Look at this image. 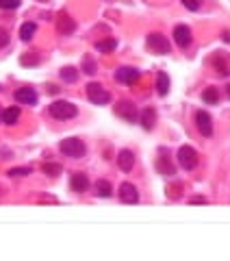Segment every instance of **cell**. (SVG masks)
<instances>
[{
  "label": "cell",
  "mask_w": 230,
  "mask_h": 261,
  "mask_svg": "<svg viewBox=\"0 0 230 261\" xmlns=\"http://www.w3.org/2000/svg\"><path fill=\"white\" fill-rule=\"evenodd\" d=\"M157 92H159V96H167V92H169V77L165 72L157 74Z\"/></svg>",
  "instance_id": "obj_17"
},
{
  "label": "cell",
  "mask_w": 230,
  "mask_h": 261,
  "mask_svg": "<svg viewBox=\"0 0 230 261\" xmlns=\"http://www.w3.org/2000/svg\"><path fill=\"white\" fill-rule=\"evenodd\" d=\"M191 203L193 205H204V203H207V198H202V196H196V198H191Z\"/></svg>",
  "instance_id": "obj_30"
},
{
  "label": "cell",
  "mask_w": 230,
  "mask_h": 261,
  "mask_svg": "<svg viewBox=\"0 0 230 261\" xmlns=\"http://www.w3.org/2000/svg\"><path fill=\"white\" fill-rule=\"evenodd\" d=\"M61 78H63L66 83H74V81L78 78V70H76V68H69V65H68V68L61 70Z\"/></svg>",
  "instance_id": "obj_22"
},
{
  "label": "cell",
  "mask_w": 230,
  "mask_h": 261,
  "mask_svg": "<svg viewBox=\"0 0 230 261\" xmlns=\"http://www.w3.org/2000/svg\"><path fill=\"white\" fill-rule=\"evenodd\" d=\"M115 46H117L115 39H104V42L96 44V50H98V52H109V50H115Z\"/></svg>",
  "instance_id": "obj_23"
},
{
  "label": "cell",
  "mask_w": 230,
  "mask_h": 261,
  "mask_svg": "<svg viewBox=\"0 0 230 261\" xmlns=\"http://www.w3.org/2000/svg\"><path fill=\"white\" fill-rule=\"evenodd\" d=\"M93 189H96V196H100V198H109L113 194V185L109 181H96Z\"/></svg>",
  "instance_id": "obj_16"
},
{
  "label": "cell",
  "mask_w": 230,
  "mask_h": 261,
  "mask_svg": "<svg viewBox=\"0 0 230 261\" xmlns=\"http://www.w3.org/2000/svg\"><path fill=\"white\" fill-rule=\"evenodd\" d=\"M42 170L46 174H50V177H59V174H61V165L59 163H44Z\"/></svg>",
  "instance_id": "obj_24"
},
{
  "label": "cell",
  "mask_w": 230,
  "mask_h": 261,
  "mask_svg": "<svg viewBox=\"0 0 230 261\" xmlns=\"http://www.w3.org/2000/svg\"><path fill=\"white\" fill-rule=\"evenodd\" d=\"M226 92H228V96H230V85H228V87H226Z\"/></svg>",
  "instance_id": "obj_32"
},
{
  "label": "cell",
  "mask_w": 230,
  "mask_h": 261,
  "mask_svg": "<svg viewBox=\"0 0 230 261\" xmlns=\"http://www.w3.org/2000/svg\"><path fill=\"white\" fill-rule=\"evenodd\" d=\"M57 31H59V35H72L76 31V22L69 16H66V13H61V16L57 18Z\"/></svg>",
  "instance_id": "obj_12"
},
{
  "label": "cell",
  "mask_w": 230,
  "mask_h": 261,
  "mask_svg": "<svg viewBox=\"0 0 230 261\" xmlns=\"http://www.w3.org/2000/svg\"><path fill=\"white\" fill-rule=\"evenodd\" d=\"M183 4L189 9V11H198L202 7V0H183Z\"/></svg>",
  "instance_id": "obj_27"
},
{
  "label": "cell",
  "mask_w": 230,
  "mask_h": 261,
  "mask_svg": "<svg viewBox=\"0 0 230 261\" xmlns=\"http://www.w3.org/2000/svg\"><path fill=\"white\" fill-rule=\"evenodd\" d=\"M202 100H204L207 104H217V103H219V92H217V87H207V89H204Z\"/></svg>",
  "instance_id": "obj_21"
},
{
  "label": "cell",
  "mask_w": 230,
  "mask_h": 261,
  "mask_svg": "<svg viewBox=\"0 0 230 261\" xmlns=\"http://www.w3.org/2000/svg\"><path fill=\"white\" fill-rule=\"evenodd\" d=\"M191 28L187 26V24H178L176 28H174V42H176L178 48H189L191 46Z\"/></svg>",
  "instance_id": "obj_7"
},
{
  "label": "cell",
  "mask_w": 230,
  "mask_h": 261,
  "mask_svg": "<svg viewBox=\"0 0 230 261\" xmlns=\"http://www.w3.org/2000/svg\"><path fill=\"white\" fill-rule=\"evenodd\" d=\"M196 127L204 137H211L213 135V118L207 111H198L196 113Z\"/></svg>",
  "instance_id": "obj_9"
},
{
  "label": "cell",
  "mask_w": 230,
  "mask_h": 261,
  "mask_svg": "<svg viewBox=\"0 0 230 261\" xmlns=\"http://www.w3.org/2000/svg\"><path fill=\"white\" fill-rule=\"evenodd\" d=\"M146 44L154 54H167L169 52V42H167V37L161 35V33H150L146 37Z\"/></svg>",
  "instance_id": "obj_5"
},
{
  "label": "cell",
  "mask_w": 230,
  "mask_h": 261,
  "mask_svg": "<svg viewBox=\"0 0 230 261\" xmlns=\"http://www.w3.org/2000/svg\"><path fill=\"white\" fill-rule=\"evenodd\" d=\"M18 120H20V109L18 107H9V109H4L2 111V122L4 124H18Z\"/></svg>",
  "instance_id": "obj_18"
},
{
  "label": "cell",
  "mask_w": 230,
  "mask_h": 261,
  "mask_svg": "<svg viewBox=\"0 0 230 261\" xmlns=\"http://www.w3.org/2000/svg\"><path fill=\"white\" fill-rule=\"evenodd\" d=\"M87 98L92 100L93 104H109L111 94H109L100 83H89L87 85Z\"/></svg>",
  "instance_id": "obj_6"
},
{
  "label": "cell",
  "mask_w": 230,
  "mask_h": 261,
  "mask_svg": "<svg viewBox=\"0 0 230 261\" xmlns=\"http://www.w3.org/2000/svg\"><path fill=\"white\" fill-rule=\"evenodd\" d=\"M33 172V168L31 165H28V168H11L9 170V177H26V174H31Z\"/></svg>",
  "instance_id": "obj_25"
},
{
  "label": "cell",
  "mask_w": 230,
  "mask_h": 261,
  "mask_svg": "<svg viewBox=\"0 0 230 261\" xmlns=\"http://www.w3.org/2000/svg\"><path fill=\"white\" fill-rule=\"evenodd\" d=\"M7 44H9V33L4 28H0V48L7 46Z\"/></svg>",
  "instance_id": "obj_29"
},
{
  "label": "cell",
  "mask_w": 230,
  "mask_h": 261,
  "mask_svg": "<svg viewBox=\"0 0 230 261\" xmlns=\"http://www.w3.org/2000/svg\"><path fill=\"white\" fill-rule=\"evenodd\" d=\"M157 170H159L161 174H165V177H172V174H176L174 165L169 163V159H165V157H159V159H157Z\"/></svg>",
  "instance_id": "obj_20"
},
{
  "label": "cell",
  "mask_w": 230,
  "mask_h": 261,
  "mask_svg": "<svg viewBox=\"0 0 230 261\" xmlns=\"http://www.w3.org/2000/svg\"><path fill=\"white\" fill-rule=\"evenodd\" d=\"M117 165L124 170V172H131L133 165H135V155H133V150H128V148L119 150V153H117Z\"/></svg>",
  "instance_id": "obj_14"
},
{
  "label": "cell",
  "mask_w": 230,
  "mask_h": 261,
  "mask_svg": "<svg viewBox=\"0 0 230 261\" xmlns=\"http://www.w3.org/2000/svg\"><path fill=\"white\" fill-rule=\"evenodd\" d=\"M85 72H87V74H96V63H93L92 61V59H85Z\"/></svg>",
  "instance_id": "obj_28"
},
{
  "label": "cell",
  "mask_w": 230,
  "mask_h": 261,
  "mask_svg": "<svg viewBox=\"0 0 230 261\" xmlns=\"http://www.w3.org/2000/svg\"><path fill=\"white\" fill-rule=\"evenodd\" d=\"M117 196H119V200L126 203V205H135L139 200V192H137V187H135L133 183H122V185H119Z\"/></svg>",
  "instance_id": "obj_10"
},
{
  "label": "cell",
  "mask_w": 230,
  "mask_h": 261,
  "mask_svg": "<svg viewBox=\"0 0 230 261\" xmlns=\"http://www.w3.org/2000/svg\"><path fill=\"white\" fill-rule=\"evenodd\" d=\"M76 113H78L76 104L69 103V100H54L50 104V115L54 120H72V118H76Z\"/></svg>",
  "instance_id": "obj_2"
},
{
  "label": "cell",
  "mask_w": 230,
  "mask_h": 261,
  "mask_svg": "<svg viewBox=\"0 0 230 261\" xmlns=\"http://www.w3.org/2000/svg\"><path fill=\"white\" fill-rule=\"evenodd\" d=\"M178 163H181V168L183 170H193L198 165V153H196V148H191V146H181L178 148Z\"/></svg>",
  "instance_id": "obj_4"
},
{
  "label": "cell",
  "mask_w": 230,
  "mask_h": 261,
  "mask_svg": "<svg viewBox=\"0 0 230 261\" xmlns=\"http://www.w3.org/2000/svg\"><path fill=\"white\" fill-rule=\"evenodd\" d=\"M59 150H61L66 157L81 159V157H85V153H87V146H85V142L81 137H68V139H61Z\"/></svg>",
  "instance_id": "obj_1"
},
{
  "label": "cell",
  "mask_w": 230,
  "mask_h": 261,
  "mask_svg": "<svg viewBox=\"0 0 230 261\" xmlns=\"http://www.w3.org/2000/svg\"><path fill=\"white\" fill-rule=\"evenodd\" d=\"M22 0H0V9H18Z\"/></svg>",
  "instance_id": "obj_26"
},
{
  "label": "cell",
  "mask_w": 230,
  "mask_h": 261,
  "mask_svg": "<svg viewBox=\"0 0 230 261\" xmlns=\"http://www.w3.org/2000/svg\"><path fill=\"white\" fill-rule=\"evenodd\" d=\"M0 122H2V109H0Z\"/></svg>",
  "instance_id": "obj_31"
},
{
  "label": "cell",
  "mask_w": 230,
  "mask_h": 261,
  "mask_svg": "<svg viewBox=\"0 0 230 261\" xmlns=\"http://www.w3.org/2000/svg\"><path fill=\"white\" fill-rule=\"evenodd\" d=\"M16 100L20 104H37V92L33 87H20L16 89Z\"/></svg>",
  "instance_id": "obj_11"
},
{
  "label": "cell",
  "mask_w": 230,
  "mask_h": 261,
  "mask_svg": "<svg viewBox=\"0 0 230 261\" xmlns=\"http://www.w3.org/2000/svg\"><path fill=\"white\" fill-rule=\"evenodd\" d=\"M35 31H37V24H35V22H24L22 26H20V37H22V42L33 39Z\"/></svg>",
  "instance_id": "obj_19"
},
{
  "label": "cell",
  "mask_w": 230,
  "mask_h": 261,
  "mask_svg": "<svg viewBox=\"0 0 230 261\" xmlns=\"http://www.w3.org/2000/svg\"><path fill=\"white\" fill-rule=\"evenodd\" d=\"M139 77H141V72H139L137 68H128V65H124V68L115 70V81H119V83L131 85L135 81H139Z\"/></svg>",
  "instance_id": "obj_8"
},
{
  "label": "cell",
  "mask_w": 230,
  "mask_h": 261,
  "mask_svg": "<svg viewBox=\"0 0 230 261\" xmlns=\"http://www.w3.org/2000/svg\"><path fill=\"white\" fill-rule=\"evenodd\" d=\"M139 120H141V127L150 130V129H154V124H157V111L154 109H143L141 113H139Z\"/></svg>",
  "instance_id": "obj_15"
},
{
  "label": "cell",
  "mask_w": 230,
  "mask_h": 261,
  "mask_svg": "<svg viewBox=\"0 0 230 261\" xmlns=\"http://www.w3.org/2000/svg\"><path fill=\"white\" fill-rule=\"evenodd\" d=\"M69 187H72V192H76V194L87 192V189H89V179H87V174H83V172L72 174V181H69Z\"/></svg>",
  "instance_id": "obj_13"
},
{
  "label": "cell",
  "mask_w": 230,
  "mask_h": 261,
  "mask_svg": "<svg viewBox=\"0 0 230 261\" xmlns=\"http://www.w3.org/2000/svg\"><path fill=\"white\" fill-rule=\"evenodd\" d=\"M115 115H119L122 120H126V122H137L139 120V111H137V104L131 103V100H119L117 104H115Z\"/></svg>",
  "instance_id": "obj_3"
}]
</instances>
